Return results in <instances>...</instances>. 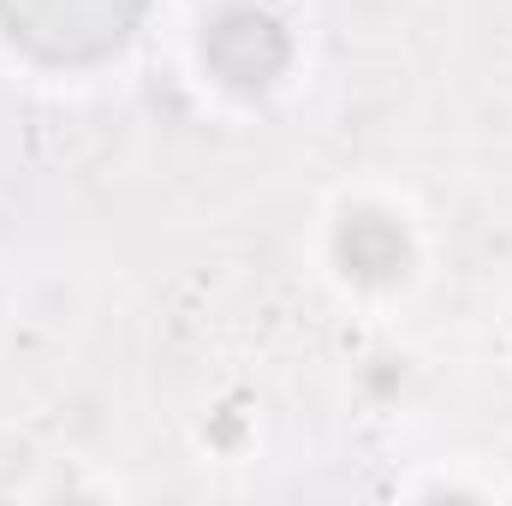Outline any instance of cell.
Instances as JSON below:
<instances>
[{"instance_id": "obj_1", "label": "cell", "mask_w": 512, "mask_h": 506, "mask_svg": "<svg viewBox=\"0 0 512 506\" xmlns=\"http://www.w3.org/2000/svg\"><path fill=\"white\" fill-rule=\"evenodd\" d=\"M143 6L149 0H0V30L48 66H90L126 48Z\"/></svg>"}, {"instance_id": "obj_2", "label": "cell", "mask_w": 512, "mask_h": 506, "mask_svg": "<svg viewBox=\"0 0 512 506\" xmlns=\"http://www.w3.org/2000/svg\"><path fill=\"white\" fill-rule=\"evenodd\" d=\"M203 66L227 90L256 96V90L280 84V72L292 66V30L256 0H227L203 18Z\"/></svg>"}, {"instance_id": "obj_3", "label": "cell", "mask_w": 512, "mask_h": 506, "mask_svg": "<svg viewBox=\"0 0 512 506\" xmlns=\"http://www.w3.org/2000/svg\"><path fill=\"white\" fill-rule=\"evenodd\" d=\"M411 256L417 251H411L405 221L387 215V209H370V203L364 209H346L340 227H334V262L358 286H393V280H405Z\"/></svg>"}]
</instances>
